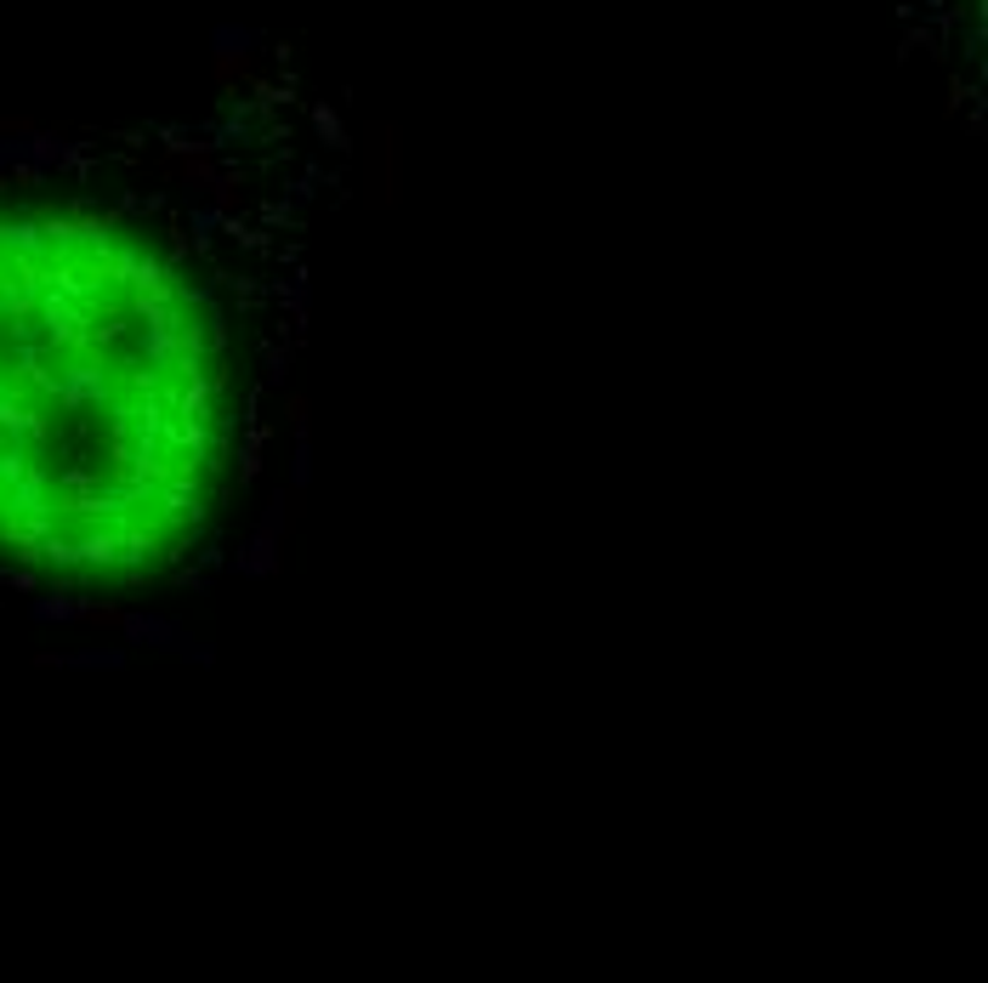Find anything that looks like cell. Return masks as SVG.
I'll return each instance as SVG.
<instances>
[{
	"mask_svg": "<svg viewBox=\"0 0 988 983\" xmlns=\"http://www.w3.org/2000/svg\"><path fill=\"white\" fill-rule=\"evenodd\" d=\"M398 199H403V125L370 120V132H364V206L398 211Z\"/></svg>",
	"mask_w": 988,
	"mask_h": 983,
	"instance_id": "cell-1",
	"label": "cell"
},
{
	"mask_svg": "<svg viewBox=\"0 0 988 983\" xmlns=\"http://www.w3.org/2000/svg\"><path fill=\"white\" fill-rule=\"evenodd\" d=\"M318 132L329 137V148H341V120L329 114V109H318Z\"/></svg>",
	"mask_w": 988,
	"mask_h": 983,
	"instance_id": "cell-4",
	"label": "cell"
},
{
	"mask_svg": "<svg viewBox=\"0 0 988 983\" xmlns=\"http://www.w3.org/2000/svg\"><path fill=\"white\" fill-rule=\"evenodd\" d=\"M308 415H313V405H308L301 393H290V398H285V421L296 426V433H308Z\"/></svg>",
	"mask_w": 988,
	"mask_h": 983,
	"instance_id": "cell-3",
	"label": "cell"
},
{
	"mask_svg": "<svg viewBox=\"0 0 988 983\" xmlns=\"http://www.w3.org/2000/svg\"><path fill=\"white\" fill-rule=\"evenodd\" d=\"M239 176H211V199H216V211H234L239 206Z\"/></svg>",
	"mask_w": 988,
	"mask_h": 983,
	"instance_id": "cell-2",
	"label": "cell"
}]
</instances>
